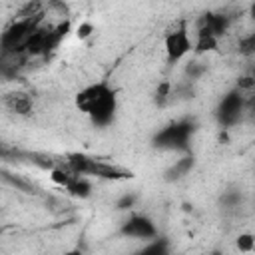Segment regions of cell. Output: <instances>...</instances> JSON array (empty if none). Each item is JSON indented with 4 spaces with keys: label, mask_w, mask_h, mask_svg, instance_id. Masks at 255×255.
I'll list each match as a JSON object with an SVG mask.
<instances>
[{
    "label": "cell",
    "mask_w": 255,
    "mask_h": 255,
    "mask_svg": "<svg viewBox=\"0 0 255 255\" xmlns=\"http://www.w3.org/2000/svg\"><path fill=\"white\" fill-rule=\"evenodd\" d=\"M76 108L90 118V122L98 128H106L114 122L118 112V92L108 82H94L84 86L76 98Z\"/></svg>",
    "instance_id": "6da1fadb"
},
{
    "label": "cell",
    "mask_w": 255,
    "mask_h": 255,
    "mask_svg": "<svg viewBox=\"0 0 255 255\" xmlns=\"http://www.w3.org/2000/svg\"><path fill=\"white\" fill-rule=\"evenodd\" d=\"M66 165L76 175H94V177L110 179V181H120V179H129L131 177V171L122 167V165H116V163H110V161H104V159H96V157H90V155L78 153V151L68 153Z\"/></svg>",
    "instance_id": "7a4b0ae2"
},
{
    "label": "cell",
    "mask_w": 255,
    "mask_h": 255,
    "mask_svg": "<svg viewBox=\"0 0 255 255\" xmlns=\"http://www.w3.org/2000/svg\"><path fill=\"white\" fill-rule=\"evenodd\" d=\"M191 133H193V124L187 120H181V122H175V124L163 128L155 135V143L159 147H167V149H185Z\"/></svg>",
    "instance_id": "3957f363"
},
{
    "label": "cell",
    "mask_w": 255,
    "mask_h": 255,
    "mask_svg": "<svg viewBox=\"0 0 255 255\" xmlns=\"http://www.w3.org/2000/svg\"><path fill=\"white\" fill-rule=\"evenodd\" d=\"M243 112H245V96L239 90H233L221 98L217 106V120L223 128H231L241 122Z\"/></svg>",
    "instance_id": "277c9868"
},
{
    "label": "cell",
    "mask_w": 255,
    "mask_h": 255,
    "mask_svg": "<svg viewBox=\"0 0 255 255\" xmlns=\"http://www.w3.org/2000/svg\"><path fill=\"white\" fill-rule=\"evenodd\" d=\"M163 48H165V56H167V62H179L183 60L191 50H193V44H191V38H189V32L187 28L181 24L173 30H169L163 38Z\"/></svg>",
    "instance_id": "5b68a950"
},
{
    "label": "cell",
    "mask_w": 255,
    "mask_h": 255,
    "mask_svg": "<svg viewBox=\"0 0 255 255\" xmlns=\"http://www.w3.org/2000/svg\"><path fill=\"white\" fill-rule=\"evenodd\" d=\"M120 233L128 239H137V241H151L157 237V227L155 223L147 217V215H141V213H133L131 217H128L122 227H120Z\"/></svg>",
    "instance_id": "8992f818"
},
{
    "label": "cell",
    "mask_w": 255,
    "mask_h": 255,
    "mask_svg": "<svg viewBox=\"0 0 255 255\" xmlns=\"http://www.w3.org/2000/svg\"><path fill=\"white\" fill-rule=\"evenodd\" d=\"M2 104L8 112L16 114V116H30L32 114V108H34V102L30 98V94L26 92H8L4 94L2 98Z\"/></svg>",
    "instance_id": "52a82bcc"
},
{
    "label": "cell",
    "mask_w": 255,
    "mask_h": 255,
    "mask_svg": "<svg viewBox=\"0 0 255 255\" xmlns=\"http://www.w3.org/2000/svg\"><path fill=\"white\" fill-rule=\"evenodd\" d=\"M229 28V18L225 14H213V12H207L203 14V18L199 20V30H205L209 34H213L215 38L223 36Z\"/></svg>",
    "instance_id": "ba28073f"
},
{
    "label": "cell",
    "mask_w": 255,
    "mask_h": 255,
    "mask_svg": "<svg viewBox=\"0 0 255 255\" xmlns=\"http://www.w3.org/2000/svg\"><path fill=\"white\" fill-rule=\"evenodd\" d=\"M219 44V38H215L213 34L205 32V30H197V40L193 44V50L199 52V54H205V52H213Z\"/></svg>",
    "instance_id": "9c48e42d"
},
{
    "label": "cell",
    "mask_w": 255,
    "mask_h": 255,
    "mask_svg": "<svg viewBox=\"0 0 255 255\" xmlns=\"http://www.w3.org/2000/svg\"><path fill=\"white\" fill-rule=\"evenodd\" d=\"M135 255H169V241L155 237V239L147 241Z\"/></svg>",
    "instance_id": "30bf717a"
},
{
    "label": "cell",
    "mask_w": 255,
    "mask_h": 255,
    "mask_svg": "<svg viewBox=\"0 0 255 255\" xmlns=\"http://www.w3.org/2000/svg\"><path fill=\"white\" fill-rule=\"evenodd\" d=\"M2 177H4V181H6V183H12L18 191L32 193V195H36V193H38V187H36L32 181H28V179H24V177H20V175H10V173L4 169V171H2Z\"/></svg>",
    "instance_id": "8fae6325"
},
{
    "label": "cell",
    "mask_w": 255,
    "mask_h": 255,
    "mask_svg": "<svg viewBox=\"0 0 255 255\" xmlns=\"http://www.w3.org/2000/svg\"><path fill=\"white\" fill-rule=\"evenodd\" d=\"M66 191L74 197H88L90 191H92V185L84 175H76V179L66 187Z\"/></svg>",
    "instance_id": "7c38bea8"
},
{
    "label": "cell",
    "mask_w": 255,
    "mask_h": 255,
    "mask_svg": "<svg viewBox=\"0 0 255 255\" xmlns=\"http://www.w3.org/2000/svg\"><path fill=\"white\" fill-rule=\"evenodd\" d=\"M235 247L241 253H253L255 251V235L253 233H239V237L235 241Z\"/></svg>",
    "instance_id": "4fadbf2b"
},
{
    "label": "cell",
    "mask_w": 255,
    "mask_h": 255,
    "mask_svg": "<svg viewBox=\"0 0 255 255\" xmlns=\"http://www.w3.org/2000/svg\"><path fill=\"white\" fill-rule=\"evenodd\" d=\"M191 167H193V157H183V159H177V161H175V165L171 167L169 175H173V177H181V175H187Z\"/></svg>",
    "instance_id": "5bb4252c"
},
{
    "label": "cell",
    "mask_w": 255,
    "mask_h": 255,
    "mask_svg": "<svg viewBox=\"0 0 255 255\" xmlns=\"http://www.w3.org/2000/svg\"><path fill=\"white\" fill-rule=\"evenodd\" d=\"M239 52L243 56H253L255 54V32H251V34H247L239 40Z\"/></svg>",
    "instance_id": "9a60e30c"
},
{
    "label": "cell",
    "mask_w": 255,
    "mask_h": 255,
    "mask_svg": "<svg viewBox=\"0 0 255 255\" xmlns=\"http://www.w3.org/2000/svg\"><path fill=\"white\" fill-rule=\"evenodd\" d=\"M237 90L243 96H251L255 94V76H243L237 80Z\"/></svg>",
    "instance_id": "2e32d148"
},
{
    "label": "cell",
    "mask_w": 255,
    "mask_h": 255,
    "mask_svg": "<svg viewBox=\"0 0 255 255\" xmlns=\"http://www.w3.org/2000/svg\"><path fill=\"white\" fill-rule=\"evenodd\" d=\"M92 32H94V26H92L90 22H82V24H78V28H76V36H78L80 40L90 38Z\"/></svg>",
    "instance_id": "e0dca14e"
},
{
    "label": "cell",
    "mask_w": 255,
    "mask_h": 255,
    "mask_svg": "<svg viewBox=\"0 0 255 255\" xmlns=\"http://www.w3.org/2000/svg\"><path fill=\"white\" fill-rule=\"evenodd\" d=\"M169 92H171V84H169V82H161V84L157 86V92H155L157 102H159V104H163V102L169 98Z\"/></svg>",
    "instance_id": "ac0fdd59"
},
{
    "label": "cell",
    "mask_w": 255,
    "mask_h": 255,
    "mask_svg": "<svg viewBox=\"0 0 255 255\" xmlns=\"http://www.w3.org/2000/svg\"><path fill=\"white\" fill-rule=\"evenodd\" d=\"M131 203H133V197H128V195H126V197H124V199H122V201L118 203V207H122V209H126V207H129Z\"/></svg>",
    "instance_id": "d6986e66"
},
{
    "label": "cell",
    "mask_w": 255,
    "mask_h": 255,
    "mask_svg": "<svg viewBox=\"0 0 255 255\" xmlns=\"http://www.w3.org/2000/svg\"><path fill=\"white\" fill-rule=\"evenodd\" d=\"M60 255H84L80 249H68V251H64V253H60Z\"/></svg>",
    "instance_id": "ffe728a7"
},
{
    "label": "cell",
    "mask_w": 255,
    "mask_h": 255,
    "mask_svg": "<svg viewBox=\"0 0 255 255\" xmlns=\"http://www.w3.org/2000/svg\"><path fill=\"white\" fill-rule=\"evenodd\" d=\"M249 14H251V18H253V20H255V2H253V4H251V8H249Z\"/></svg>",
    "instance_id": "44dd1931"
},
{
    "label": "cell",
    "mask_w": 255,
    "mask_h": 255,
    "mask_svg": "<svg viewBox=\"0 0 255 255\" xmlns=\"http://www.w3.org/2000/svg\"><path fill=\"white\" fill-rule=\"evenodd\" d=\"M211 255H221V253H211Z\"/></svg>",
    "instance_id": "7402d4cb"
},
{
    "label": "cell",
    "mask_w": 255,
    "mask_h": 255,
    "mask_svg": "<svg viewBox=\"0 0 255 255\" xmlns=\"http://www.w3.org/2000/svg\"><path fill=\"white\" fill-rule=\"evenodd\" d=\"M253 76H255V66H253Z\"/></svg>",
    "instance_id": "603a6c76"
},
{
    "label": "cell",
    "mask_w": 255,
    "mask_h": 255,
    "mask_svg": "<svg viewBox=\"0 0 255 255\" xmlns=\"http://www.w3.org/2000/svg\"><path fill=\"white\" fill-rule=\"evenodd\" d=\"M253 253H255V251H253Z\"/></svg>",
    "instance_id": "cb8c5ba5"
}]
</instances>
